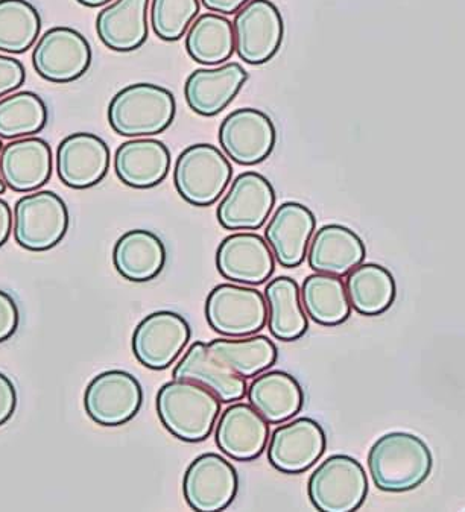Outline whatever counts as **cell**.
Wrapping results in <instances>:
<instances>
[{"mask_svg":"<svg viewBox=\"0 0 465 512\" xmlns=\"http://www.w3.org/2000/svg\"><path fill=\"white\" fill-rule=\"evenodd\" d=\"M155 409L160 423L172 437L184 443H203L215 430L221 400L206 386L174 379L157 392Z\"/></svg>","mask_w":465,"mask_h":512,"instance_id":"2","label":"cell"},{"mask_svg":"<svg viewBox=\"0 0 465 512\" xmlns=\"http://www.w3.org/2000/svg\"><path fill=\"white\" fill-rule=\"evenodd\" d=\"M247 81L248 72L238 63L193 70L184 84V98L193 113L218 116L239 95Z\"/></svg>","mask_w":465,"mask_h":512,"instance_id":"21","label":"cell"},{"mask_svg":"<svg viewBox=\"0 0 465 512\" xmlns=\"http://www.w3.org/2000/svg\"><path fill=\"white\" fill-rule=\"evenodd\" d=\"M177 114V101L165 87L137 83L119 90L108 104V124L122 137H154L165 133Z\"/></svg>","mask_w":465,"mask_h":512,"instance_id":"3","label":"cell"},{"mask_svg":"<svg viewBox=\"0 0 465 512\" xmlns=\"http://www.w3.org/2000/svg\"><path fill=\"white\" fill-rule=\"evenodd\" d=\"M327 449L323 426L314 418L286 421L269 438V464L283 475H301L314 467Z\"/></svg>","mask_w":465,"mask_h":512,"instance_id":"15","label":"cell"},{"mask_svg":"<svg viewBox=\"0 0 465 512\" xmlns=\"http://www.w3.org/2000/svg\"><path fill=\"white\" fill-rule=\"evenodd\" d=\"M276 201V190L268 178L257 172H244L228 187L216 218L228 231H256L268 222Z\"/></svg>","mask_w":465,"mask_h":512,"instance_id":"13","label":"cell"},{"mask_svg":"<svg viewBox=\"0 0 465 512\" xmlns=\"http://www.w3.org/2000/svg\"><path fill=\"white\" fill-rule=\"evenodd\" d=\"M367 248L352 228L339 224L323 225L315 231L307 251L312 271L344 277L364 263Z\"/></svg>","mask_w":465,"mask_h":512,"instance_id":"24","label":"cell"},{"mask_svg":"<svg viewBox=\"0 0 465 512\" xmlns=\"http://www.w3.org/2000/svg\"><path fill=\"white\" fill-rule=\"evenodd\" d=\"M149 0H113L96 17L99 40L114 52H133L148 40Z\"/></svg>","mask_w":465,"mask_h":512,"instance_id":"25","label":"cell"},{"mask_svg":"<svg viewBox=\"0 0 465 512\" xmlns=\"http://www.w3.org/2000/svg\"><path fill=\"white\" fill-rule=\"evenodd\" d=\"M200 10V0H152V31L163 42H178L187 34Z\"/></svg>","mask_w":465,"mask_h":512,"instance_id":"35","label":"cell"},{"mask_svg":"<svg viewBox=\"0 0 465 512\" xmlns=\"http://www.w3.org/2000/svg\"><path fill=\"white\" fill-rule=\"evenodd\" d=\"M76 2L87 8H101L105 7V5L111 4L113 0H76Z\"/></svg>","mask_w":465,"mask_h":512,"instance_id":"41","label":"cell"},{"mask_svg":"<svg viewBox=\"0 0 465 512\" xmlns=\"http://www.w3.org/2000/svg\"><path fill=\"white\" fill-rule=\"evenodd\" d=\"M204 8L221 16H233L250 0H200Z\"/></svg>","mask_w":465,"mask_h":512,"instance_id":"39","label":"cell"},{"mask_svg":"<svg viewBox=\"0 0 465 512\" xmlns=\"http://www.w3.org/2000/svg\"><path fill=\"white\" fill-rule=\"evenodd\" d=\"M171 171V152L162 140H127L114 152L116 177L133 189L159 186Z\"/></svg>","mask_w":465,"mask_h":512,"instance_id":"22","label":"cell"},{"mask_svg":"<svg viewBox=\"0 0 465 512\" xmlns=\"http://www.w3.org/2000/svg\"><path fill=\"white\" fill-rule=\"evenodd\" d=\"M434 458L428 444L409 432L380 437L368 453L374 487L385 493L415 490L431 476Z\"/></svg>","mask_w":465,"mask_h":512,"instance_id":"1","label":"cell"},{"mask_svg":"<svg viewBox=\"0 0 465 512\" xmlns=\"http://www.w3.org/2000/svg\"><path fill=\"white\" fill-rule=\"evenodd\" d=\"M19 324L20 312L16 301L8 292L0 291V344L13 338Z\"/></svg>","mask_w":465,"mask_h":512,"instance_id":"37","label":"cell"},{"mask_svg":"<svg viewBox=\"0 0 465 512\" xmlns=\"http://www.w3.org/2000/svg\"><path fill=\"white\" fill-rule=\"evenodd\" d=\"M215 443L233 461H256L268 447L269 423L250 403H233L216 421Z\"/></svg>","mask_w":465,"mask_h":512,"instance_id":"18","label":"cell"},{"mask_svg":"<svg viewBox=\"0 0 465 512\" xmlns=\"http://www.w3.org/2000/svg\"><path fill=\"white\" fill-rule=\"evenodd\" d=\"M186 52L195 63L219 66L236 52L233 23L216 13L201 14L186 34Z\"/></svg>","mask_w":465,"mask_h":512,"instance_id":"31","label":"cell"},{"mask_svg":"<svg viewBox=\"0 0 465 512\" xmlns=\"http://www.w3.org/2000/svg\"><path fill=\"white\" fill-rule=\"evenodd\" d=\"M218 136L222 152L241 166L265 162L277 142L273 119L257 108L231 111L222 121Z\"/></svg>","mask_w":465,"mask_h":512,"instance_id":"12","label":"cell"},{"mask_svg":"<svg viewBox=\"0 0 465 512\" xmlns=\"http://www.w3.org/2000/svg\"><path fill=\"white\" fill-rule=\"evenodd\" d=\"M42 17L28 0H0V52L22 55L37 43Z\"/></svg>","mask_w":465,"mask_h":512,"instance_id":"34","label":"cell"},{"mask_svg":"<svg viewBox=\"0 0 465 512\" xmlns=\"http://www.w3.org/2000/svg\"><path fill=\"white\" fill-rule=\"evenodd\" d=\"M236 54L250 66L273 60L282 48L285 22L271 0H250L233 20Z\"/></svg>","mask_w":465,"mask_h":512,"instance_id":"10","label":"cell"},{"mask_svg":"<svg viewBox=\"0 0 465 512\" xmlns=\"http://www.w3.org/2000/svg\"><path fill=\"white\" fill-rule=\"evenodd\" d=\"M172 377L192 380V382L206 386L225 405L241 402L247 396V379L218 361L210 353L207 342H193L189 350L184 353L183 358L175 365Z\"/></svg>","mask_w":465,"mask_h":512,"instance_id":"23","label":"cell"},{"mask_svg":"<svg viewBox=\"0 0 465 512\" xmlns=\"http://www.w3.org/2000/svg\"><path fill=\"white\" fill-rule=\"evenodd\" d=\"M110 148L92 133L64 137L57 148V174L70 189L84 190L98 186L110 169Z\"/></svg>","mask_w":465,"mask_h":512,"instance_id":"17","label":"cell"},{"mask_svg":"<svg viewBox=\"0 0 465 512\" xmlns=\"http://www.w3.org/2000/svg\"><path fill=\"white\" fill-rule=\"evenodd\" d=\"M52 171V148L42 137L11 140L0 151V175L13 192H37L49 183Z\"/></svg>","mask_w":465,"mask_h":512,"instance_id":"19","label":"cell"},{"mask_svg":"<svg viewBox=\"0 0 465 512\" xmlns=\"http://www.w3.org/2000/svg\"><path fill=\"white\" fill-rule=\"evenodd\" d=\"M206 320L213 332L228 338L257 335L268 323V306L259 289L221 283L207 295Z\"/></svg>","mask_w":465,"mask_h":512,"instance_id":"7","label":"cell"},{"mask_svg":"<svg viewBox=\"0 0 465 512\" xmlns=\"http://www.w3.org/2000/svg\"><path fill=\"white\" fill-rule=\"evenodd\" d=\"M13 234L28 251L43 253L57 247L69 230V209L52 190H37L17 201L13 210Z\"/></svg>","mask_w":465,"mask_h":512,"instance_id":"5","label":"cell"},{"mask_svg":"<svg viewBox=\"0 0 465 512\" xmlns=\"http://www.w3.org/2000/svg\"><path fill=\"white\" fill-rule=\"evenodd\" d=\"M231 178L233 166L227 155L210 143L187 146L175 162V189L190 206L210 207L218 203Z\"/></svg>","mask_w":465,"mask_h":512,"instance_id":"4","label":"cell"},{"mask_svg":"<svg viewBox=\"0 0 465 512\" xmlns=\"http://www.w3.org/2000/svg\"><path fill=\"white\" fill-rule=\"evenodd\" d=\"M248 402L269 424H282L300 414L304 391L286 371L271 370L254 377L247 391Z\"/></svg>","mask_w":465,"mask_h":512,"instance_id":"26","label":"cell"},{"mask_svg":"<svg viewBox=\"0 0 465 512\" xmlns=\"http://www.w3.org/2000/svg\"><path fill=\"white\" fill-rule=\"evenodd\" d=\"M48 107L34 92H14L0 99V139L37 136L48 125Z\"/></svg>","mask_w":465,"mask_h":512,"instance_id":"33","label":"cell"},{"mask_svg":"<svg viewBox=\"0 0 465 512\" xmlns=\"http://www.w3.org/2000/svg\"><path fill=\"white\" fill-rule=\"evenodd\" d=\"M25 81V66L17 58L0 54V99L19 90Z\"/></svg>","mask_w":465,"mask_h":512,"instance_id":"36","label":"cell"},{"mask_svg":"<svg viewBox=\"0 0 465 512\" xmlns=\"http://www.w3.org/2000/svg\"><path fill=\"white\" fill-rule=\"evenodd\" d=\"M92 48L87 38L69 26H55L38 38L32 51V66L43 80L73 83L92 66Z\"/></svg>","mask_w":465,"mask_h":512,"instance_id":"8","label":"cell"},{"mask_svg":"<svg viewBox=\"0 0 465 512\" xmlns=\"http://www.w3.org/2000/svg\"><path fill=\"white\" fill-rule=\"evenodd\" d=\"M215 260L219 274L238 285H263L276 271V257L257 233L230 234L219 244Z\"/></svg>","mask_w":465,"mask_h":512,"instance_id":"16","label":"cell"},{"mask_svg":"<svg viewBox=\"0 0 465 512\" xmlns=\"http://www.w3.org/2000/svg\"><path fill=\"white\" fill-rule=\"evenodd\" d=\"M142 405V385L124 370L98 374L84 392V409L90 420L99 426H124L136 418Z\"/></svg>","mask_w":465,"mask_h":512,"instance_id":"9","label":"cell"},{"mask_svg":"<svg viewBox=\"0 0 465 512\" xmlns=\"http://www.w3.org/2000/svg\"><path fill=\"white\" fill-rule=\"evenodd\" d=\"M113 265L128 282H151L165 269V244L152 231H127L114 244Z\"/></svg>","mask_w":465,"mask_h":512,"instance_id":"27","label":"cell"},{"mask_svg":"<svg viewBox=\"0 0 465 512\" xmlns=\"http://www.w3.org/2000/svg\"><path fill=\"white\" fill-rule=\"evenodd\" d=\"M238 491V471L218 453L198 456L184 473V499L193 511H224L235 502Z\"/></svg>","mask_w":465,"mask_h":512,"instance_id":"14","label":"cell"},{"mask_svg":"<svg viewBox=\"0 0 465 512\" xmlns=\"http://www.w3.org/2000/svg\"><path fill=\"white\" fill-rule=\"evenodd\" d=\"M300 295L307 317L320 326H341L352 317V304L341 277L320 272L307 275Z\"/></svg>","mask_w":465,"mask_h":512,"instance_id":"30","label":"cell"},{"mask_svg":"<svg viewBox=\"0 0 465 512\" xmlns=\"http://www.w3.org/2000/svg\"><path fill=\"white\" fill-rule=\"evenodd\" d=\"M2 148H4V142H2V139H0V151H2ZM7 184L4 183V180H2V175H0V195H4L5 192H7Z\"/></svg>","mask_w":465,"mask_h":512,"instance_id":"42","label":"cell"},{"mask_svg":"<svg viewBox=\"0 0 465 512\" xmlns=\"http://www.w3.org/2000/svg\"><path fill=\"white\" fill-rule=\"evenodd\" d=\"M269 332L277 341L294 342L309 330L307 313L301 303L300 286L292 277L280 275L266 285Z\"/></svg>","mask_w":465,"mask_h":512,"instance_id":"28","label":"cell"},{"mask_svg":"<svg viewBox=\"0 0 465 512\" xmlns=\"http://www.w3.org/2000/svg\"><path fill=\"white\" fill-rule=\"evenodd\" d=\"M348 300L362 317H379L396 301L397 285L390 269L377 263H361L345 280Z\"/></svg>","mask_w":465,"mask_h":512,"instance_id":"29","label":"cell"},{"mask_svg":"<svg viewBox=\"0 0 465 512\" xmlns=\"http://www.w3.org/2000/svg\"><path fill=\"white\" fill-rule=\"evenodd\" d=\"M368 490L365 468L348 455L330 456L315 468L307 482L310 503L321 512L358 511Z\"/></svg>","mask_w":465,"mask_h":512,"instance_id":"6","label":"cell"},{"mask_svg":"<svg viewBox=\"0 0 465 512\" xmlns=\"http://www.w3.org/2000/svg\"><path fill=\"white\" fill-rule=\"evenodd\" d=\"M14 216L10 204L0 198V248L10 241L13 233Z\"/></svg>","mask_w":465,"mask_h":512,"instance_id":"40","label":"cell"},{"mask_svg":"<svg viewBox=\"0 0 465 512\" xmlns=\"http://www.w3.org/2000/svg\"><path fill=\"white\" fill-rule=\"evenodd\" d=\"M317 228L314 212L304 204L288 201L277 207L265 228V239L283 268L303 265Z\"/></svg>","mask_w":465,"mask_h":512,"instance_id":"20","label":"cell"},{"mask_svg":"<svg viewBox=\"0 0 465 512\" xmlns=\"http://www.w3.org/2000/svg\"><path fill=\"white\" fill-rule=\"evenodd\" d=\"M17 408V391L7 374L0 373V427L7 424Z\"/></svg>","mask_w":465,"mask_h":512,"instance_id":"38","label":"cell"},{"mask_svg":"<svg viewBox=\"0 0 465 512\" xmlns=\"http://www.w3.org/2000/svg\"><path fill=\"white\" fill-rule=\"evenodd\" d=\"M192 329L186 318L159 310L143 318L133 333L134 356L148 370L163 371L177 362L189 344Z\"/></svg>","mask_w":465,"mask_h":512,"instance_id":"11","label":"cell"},{"mask_svg":"<svg viewBox=\"0 0 465 512\" xmlns=\"http://www.w3.org/2000/svg\"><path fill=\"white\" fill-rule=\"evenodd\" d=\"M207 347L218 361L244 379H251L271 370L279 359V348L265 335L213 339Z\"/></svg>","mask_w":465,"mask_h":512,"instance_id":"32","label":"cell"}]
</instances>
